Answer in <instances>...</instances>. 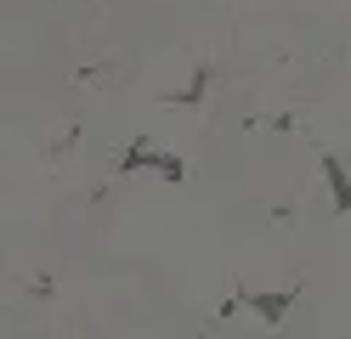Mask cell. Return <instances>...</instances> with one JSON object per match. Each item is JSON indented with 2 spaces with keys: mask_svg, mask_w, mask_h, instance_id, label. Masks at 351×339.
I'll use <instances>...</instances> for the list:
<instances>
[{
  "mask_svg": "<svg viewBox=\"0 0 351 339\" xmlns=\"http://www.w3.org/2000/svg\"><path fill=\"white\" fill-rule=\"evenodd\" d=\"M323 164H328V181H335V203H340V210H351V181H346V170L335 164V158H323Z\"/></svg>",
  "mask_w": 351,
  "mask_h": 339,
  "instance_id": "cell-2",
  "label": "cell"
},
{
  "mask_svg": "<svg viewBox=\"0 0 351 339\" xmlns=\"http://www.w3.org/2000/svg\"><path fill=\"white\" fill-rule=\"evenodd\" d=\"M289 305H295V294H255V311H267V323H278Z\"/></svg>",
  "mask_w": 351,
  "mask_h": 339,
  "instance_id": "cell-1",
  "label": "cell"
}]
</instances>
